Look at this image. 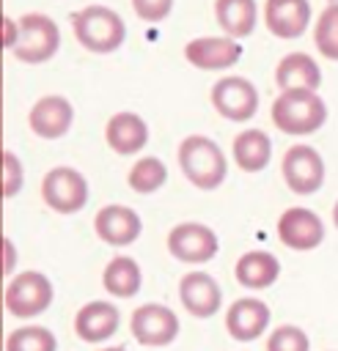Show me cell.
<instances>
[{
  "mask_svg": "<svg viewBox=\"0 0 338 351\" xmlns=\"http://www.w3.org/2000/svg\"><path fill=\"white\" fill-rule=\"evenodd\" d=\"M272 121L286 134H311L327 121V107L311 88H289L272 104Z\"/></svg>",
  "mask_w": 338,
  "mask_h": 351,
  "instance_id": "6da1fadb",
  "label": "cell"
},
{
  "mask_svg": "<svg viewBox=\"0 0 338 351\" xmlns=\"http://www.w3.org/2000/svg\"><path fill=\"white\" fill-rule=\"evenodd\" d=\"M179 165L190 184L198 189H214L225 181V154L203 134H190L179 145Z\"/></svg>",
  "mask_w": 338,
  "mask_h": 351,
  "instance_id": "7a4b0ae2",
  "label": "cell"
},
{
  "mask_svg": "<svg viewBox=\"0 0 338 351\" xmlns=\"http://www.w3.org/2000/svg\"><path fill=\"white\" fill-rule=\"evenodd\" d=\"M71 25H74L77 41L85 49L99 52V55L118 49L124 44V38H126L124 19L107 5H88V8L77 11L71 16Z\"/></svg>",
  "mask_w": 338,
  "mask_h": 351,
  "instance_id": "3957f363",
  "label": "cell"
},
{
  "mask_svg": "<svg viewBox=\"0 0 338 351\" xmlns=\"http://www.w3.org/2000/svg\"><path fill=\"white\" fill-rule=\"evenodd\" d=\"M19 22V41L14 47V55L22 63H44L49 60L60 47L58 25L44 14H25Z\"/></svg>",
  "mask_w": 338,
  "mask_h": 351,
  "instance_id": "277c9868",
  "label": "cell"
},
{
  "mask_svg": "<svg viewBox=\"0 0 338 351\" xmlns=\"http://www.w3.org/2000/svg\"><path fill=\"white\" fill-rule=\"evenodd\" d=\"M52 304V282L41 271H22L5 285V310L16 318H33Z\"/></svg>",
  "mask_w": 338,
  "mask_h": 351,
  "instance_id": "5b68a950",
  "label": "cell"
},
{
  "mask_svg": "<svg viewBox=\"0 0 338 351\" xmlns=\"http://www.w3.org/2000/svg\"><path fill=\"white\" fill-rule=\"evenodd\" d=\"M41 195L58 214H74L88 203V184L74 167H52L41 181Z\"/></svg>",
  "mask_w": 338,
  "mask_h": 351,
  "instance_id": "8992f818",
  "label": "cell"
},
{
  "mask_svg": "<svg viewBox=\"0 0 338 351\" xmlns=\"http://www.w3.org/2000/svg\"><path fill=\"white\" fill-rule=\"evenodd\" d=\"M212 104L228 121H250L258 110V93L245 77H223L212 88Z\"/></svg>",
  "mask_w": 338,
  "mask_h": 351,
  "instance_id": "52a82bcc",
  "label": "cell"
},
{
  "mask_svg": "<svg viewBox=\"0 0 338 351\" xmlns=\"http://www.w3.org/2000/svg\"><path fill=\"white\" fill-rule=\"evenodd\" d=\"M283 178L291 192L313 195L324 181V162L311 145H291L283 156Z\"/></svg>",
  "mask_w": 338,
  "mask_h": 351,
  "instance_id": "ba28073f",
  "label": "cell"
},
{
  "mask_svg": "<svg viewBox=\"0 0 338 351\" xmlns=\"http://www.w3.org/2000/svg\"><path fill=\"white\" fill-rule=\"evenodd\" d=\"M168 250L184 263H206L217 252V236L201 222H181L170 230Z\"/></svg>",
  "mask_w": 338,
  "mask_h": 351,
  "instance_id": "9c48e42d",
  "label": "cell"
},
{
  "mask_svg": "<svg viewBox=\"0 0 338 351\" xmlns=\"http://www.w3.org/2000/svg\"><path fill=\"white\" fill-rule=\"evenodd\" d=\"M132 335L143 346H168L179 335V318L165 304H143L132 315Z\"/></svg>",
  "mask_w": 338,
  "mask_h": 351,
  "instance_id": "30bf717a",
  "label": "cell"
},
{
  "mask_svg": "<svg viewBox=\"0 0 338 351\" xmlns=\"http://www.w3.org/2000/svg\"><path fill=\"white\" fill-rule=\"evenodd\" d=\"M179 299L184 310L195 318H212L223 304V291L212 274L190 271L179 282Z\"/></svg>",
  "mask_w": 338,
  "mask_h": 351,
  "instance_id": "8fae6325",
  "label": "cell"
},
{
  "mask_svg": "<svg viewBox=\"0 0 338 351\" xmlns=\"http://www.w3.org/2000/svg\"><path fill=\"white\" fill-rule=\"evenodd\" d=\"M242 47L231 36H206V38H192L184 47V58L203 71H220L228 69L239 60Z\"/></svg>",
  "mask_w": 338,
  "mask_h": 351,
  "instance_id": "7c38bea8",
  "label": "cell"
},
{
  "mask_svg": "<svg viewBox=\"0 0 338 351\" xmlns=\"http://www.w3.org/2000/svg\"><path fill=\"white\" fill-rule=\"evenodd\" d=\"M278 236L291 250H313L324 239V225L308 208H289L278 219Z\"/></svg>",
  "mask_w": 338,
  "mask_h": 351,
  "instance_id": "4fadbf2b",
  "label": "cell"
},
{
  "mask_svg": "<svg viewBox=\"0 0 338 351\" xmlns=\"http://www.w3.org/2000/svg\"><path fill=\"white\" fill-rule=\"evenodd\" d=\"M27 121L38 137L58 140L69 132V126L74 121V110H71L69 99H63V96H44L30 107Z\"/></svg>",
  "mask_w": 338,
  "mask_h": 351,
  "instance_id": "5bb4252c",
  "label": "cell"
},
{
  "mask_svg": "<svg viewBox=\"0 0 338 351\" xmlns=\"http://www.w3.org/2000/svg\"><path fill=\"white\" fill-rule=\"evenodd\" d=\"M225 326L234 340H256L269 326V307L261 299H236L225 313Z\"/></svg>",
  "mask_w": 338,
  "mask_h": 351,
  "instance_id": "9a60e30c",
  "label": "cell"
},
{
  "mask_svg": "<svg viewBox=\"0 0 338 351\" xmlns=\"http://www.w3.org/2000/svg\"><path fill=\"white\" fill-rule=\"evenodd\" d=\"M267 27L278 38H300L311 25L308 0H267Z\"/></svg>",
  "mask_w": 338,
  "mask_h": 351,
  "instance_id": "2e32d148",
  "label": "cell"
},
{
  "mask_svg": "<svg viewBox=\"0 0 338 351\" xmlns=\"http://www.w3.org/2000/svg\"><path fill=\"white\" fill-rule=\"evenodd\" d=\"M96 233L102 241L113 244V247H126L132 244L140 230H143V222L140 217L129 208V206H104L99 214H96Z\"/></svg>",
  "mask_w": 338,
  "mask_h": 351,
  "instance_id": "e0dca14e",
  "label": "cell"
},
{
  "mask_svg": "<svg viewBox=\"0 0 338 351\" xmlns=\"http://www.w3.org/2000/svg\"><path fill=\"white\" fill-rule=\"evenodd\" d=\"M115 329H118V310H115V304H110L104 299L82 304L74 318V332L88 343H102V340L113 337Z\"/></svg>",
  "mask_w": 338,
  "mask_h": 351,
  "instance_id": "ac0fdd59",
  "label": "cell"
},
{
  "mask_svg": "<svg viewBox=\"0 0 338 351\" xmlns=\"http://www.w3.org/2000/svg\"><path fill=\"white\" fill-rule=\"evenodd\" d=\"M104 134H107V145L121 156L137 154L148 143V126L137 112H115L107 121Z\"/></svg>",
  "mask_w": 338,
  "mask_h": 351,
  "instance_id": "d6986e66",
  "label": "cell"
},
{
  "mask_svg": "<svg viewBox=\"0 0 338 351\" xmlns=\"http://www.w3.org/2000/svg\"><path fill=\"white\" fill-rule=\"evenodd\" d=\"M275 80H278L280 90H289V88H311V90H316L319 82H322V71H319V66H316V60L311 55L291 52L278 63Z\"/></svg>",
  "mask_w": 338,
  "mask_h": 351,
  "instance_id": "ffe728a7",
  "label": "cell"
},
{
  "mask_svg": "<svg viewBox=\"0 0 338 351\" xmlns=\"http://www.w3.org/2000/svg\"><path fill=\"white\" fill-rule=\"evenodd\" d=\"M280 274V263L272 252H264V250H253V252H245L239 261H236V280L245 285V288H253V291H261L267 285H272Z\"/></svg>",
  "mask_w": 338,
  "mask_h": 351,
  "instance_id": "44dd1931",
  "label": "cell"
},
{
  "mask_svg": "<svg viewBox=\"0 0 338 351\" xmlns=\"http://www.w3.org/2000/svg\"><path fill=\"white\" fill-rule=\"evenodd\" d=\"M217 25L231 38H245L256 30V0H217Z\"/></svg>",
  "mask_w": 338,
  "mask_h": 351,
  "instance_id": "7402d4cb",
  "label": "cell"
},
{
  "mask_svg": "<svg viewBox=\"0 0 338 351\" xmlns=\"http://www.w3.org/2000/svg\"><path fill=\"white\" fill-rule=\"evenodd\" d=\"M272 143L261 129H247L234 140V162L245 173H258L269 165Z\"/></svg>",
  "mask_w": 338,
  "mask_h": 351,
  "instance_id": "603a6c76",
  "label": "cell"
},
{
  "mask_svg": "<svg viewBox=\"0 0 338 351\" xmlns=\"http://www.w3.org/2000/svg\"><path fill=\"white\" fill-rule=\"evenodd\" d=\"M102 280H104L107 293L121 296V299L135 296V293L140 291V282H143V277H140V266H137L129 255H118V258H113V261L107 263Z\"/></svg>",
  "mask_w": 338,
  "mask_h": 351,
  "instance_id": "cb8c5ba5",
  "label": "cell"
},
{
  "mask_svg": "<svg viewBox=\"0 0 338 351\" xmlns=\"http://www.w3.org/2000/svg\"><path fill=\"white\" fill-rule=\"evenodd\" d=\"M165 178H168V167L157 156H146L137 165H132V170H129V186L140 195L157 192L165 184Z\"/></svg>",
  "mask_w": 338,
  "mask_h": 351,
  "instance_id": "d4e9b609",
  "label": "cell"
},
{
  "mask_svg": "<svg viewBox=\"0 0 338 351\" xmlns=\"http://www.w3.org/2000/svg\"><path fill=\"white\" fill-rule=\"evenodd\" d=\"M55 335L47 326H19L8 335L5 351H55Z\"/></svg>",
  "mask_w": 338,
  "mask_h": 351,
  "instance_id": "484cf974",
  "label": "cell"
},
{
  "mask_svg": "<svg viewBox=\"0 0 338 351\" xmlns=\"http://www.w3.org/2000/svg\"><path fill=\"white\" fill-rule=\"evenodd\" d=\"M316 47L324 58L330 60H338V5L330 3L322 14H319V22H316Z\"/></svg>",
  "mask_w": 338,
  "mask_h": 351,
  "instance_id": "4316f807",
  "label": "cell"
},
{
  "mask_svg": "<svg viewBox=\"0 0 338 351\" xmlns=\"http://www.w3.org/2000/svg\"><path fill=\"white\" fill-rule=\"evenodd\" d=\"M308 335L300 326H278L269 340H267V351H308Z\"/></svg>",
  "mask_w": 338,
  "mask_h": 351,
  "instance_id": "83f0119b",
  "label": "cell"
},
{
  "mask_svg": "<svg viewBox=\"0 0 338 351\" xmlns=\"http://www.w3.org/2000/svg\"><path fill=\"white\" fill-rule=\"evenodd\" d=\"M0 165H3V176H0L3 197H14V195L22 189V181H25V170H22V162L16 159V154H11V151H3V154H0Z\"/></svg>",
  "mask_w": 338,
  "mask_h": 351,
  "instance_id": "f1b7e54d",
  "label": "cell"
},
{
  "mask_svg": "<svg viewBox=\"0 0 338 351\" xmlns=\"http://www.w3.org/2000/svg\"><path fill=\"white\" fill-rule=\"evenodd\" d=\"M132 5H135V11H137L140 19L159 22V19H165L170 14L173 0H132Z\"/></svg>",
  "mask_w": 338,
  "mask_h": 351,
  "instance_id": "f546056e",
  "label": "cell"
},
{
  "mask_svg": "<svg viewBox=\"0 0 338 351\" xmlns=\"http://www.w3.org/2000/svg\"><path fill=\"white\" fill-rule=\"evenodd\" d=\"M0 33H3V36H0V47H3V49H14L16 41H19V22L3 16V22H0Z\"/></svg>",
  "mask_w": 338,
  "mask_h": 351,
  "instance_id": "4dcf8cb0",
  "label": "cell"
},
{
  "mask_svg": "<svg viewBox=\"0 0 338 351\" xmlns=\"http://www.w3.org/2000/svg\"><path fill=\"white\" fill-rule=\"evenodd\" d=\"M0 271L3 274H11L14 271V263H16V250H14V244H11V239H5L3 236V241H0Z\"/></svg>",
  "mask_w": 338,
  "mask_h": 351,
  "instance_id": "1f68e13d",
  "label": "cell"
},
{
  "mask_svg": "<svg viewBox=\"0 0 338 351\" xmlns=\"http://www.w3.org/2000/svg\"><path fill=\"white\" fill-rule=\"evenodd\" d=\"M333 222H335V228H338V203H335V208H333Z\"/></svg>",
  "mask_w": 338,
  "mask_h": 351,
  "instance_id": "d6a6232c",
  "label": "cell"
},
{
  "mask_svg": "<svg viewBox=\"0 0 338 351\" xmlns=\"http://www.w3.org/2000/svg\"><path fill=\"white\" fill-rule=\"evenodd\" d=\"M102 351H126L124 346H115V348H102Z\"/></svg>",
  "mask_w": 338,
  "mask_h": 351,
  "instance_id": "836d02e7",
  "label": "cell"
},
{
  "mask_svg": "<svg viewBox=\"0 0 338 351\" xmlns=\"http://www.w3.org/2000/svg\"><path fill=\"white\" fill-rule=\"evenodd\" d=\"M330 3H335V5H338V0H330Z\"/></svg>",
  "mask_w": 338,
  "mask_h": 351,
  "instance_id": "e575fe53",
  "label": "cell"
}]
</instances>
